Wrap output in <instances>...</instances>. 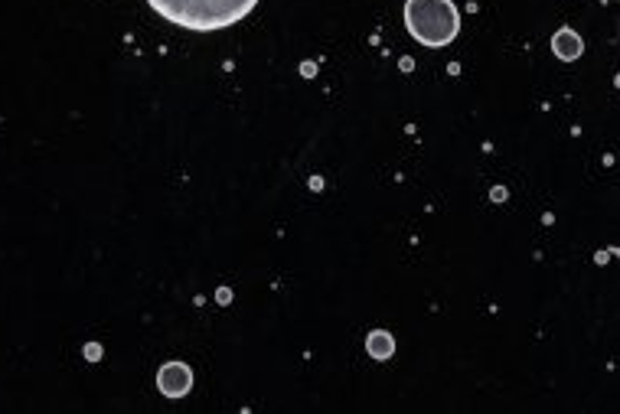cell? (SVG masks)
Returning a JSON list of instances; mask_svg holds the SVG:
<instances>
[{"instance_id":"obj_3","label":"cell","mask_w":620,"mask_h":414,"mask_svg":"<svg viewBox=\"0 0 620 414\" xmlns=\"http://www.w3.org/2000/svg\"><path fill=\"white\" fill-rule=\"evenodd\" d=\"M157 388L167 398H183L193 388V372L186 362H164L157 372Z\"/></svg>"},{"instance_id":"obj_5","label":"cell","mask_w":620,"mask_h":414,"mask_svg":"<svg viewBox=\"0 0 620 414\" xmlns=\"http://www.w3.org/2000/svg\"><path fill=\"white\" fill-rule=\"evenodd\" d=\"M366 353L372 356V359H392V353H395V340H392V333H386V330H376V333H369L366 336Z\"/></svg>"},{"instance_id":"obj_2","label":"cell","mask_w":620,"mask_h":414,"mask_svg":"<svg viewBox=\"0 0 620 414\" xmlns=\"http://www.w3.org/2000/svg\"><path fill=\"white\" fill-rule=\"evenodd\" d=\"M405 27L421 46L441 49L461 30V14H457L454 0H408Z\"/></svg>"},{"instance_id":"obj_1","label":"cell","mask_w":620,"mask_h":414,"mask_svg":"<svg viewBox=\"0 0 620 414\" xmlns=\"http://www.w3.org/2000/svg\"><path fill=\"white\" fill-rule=\"evenodd\" d=\"M147 4L167 23H173V27L193 33H213L245 20L255 10L258 0H147Z\"/></svg>"},{"instance_id":"obj_4","label":"cell","mask_w":620,"mask_h":414,"mask_svg":"<svg viewBox=\"0 0 620 414\" xmlns=\"http://www.w3.org/2000/svg\"><path fill=\"white\" fill-rule=\"evenodd\" d=\"M552 53L565 62H575L581 53H585V43H581V36L572 27H562L552 36Z\"/></svg>"}]
</instances>
